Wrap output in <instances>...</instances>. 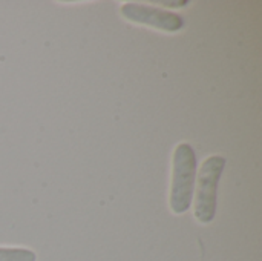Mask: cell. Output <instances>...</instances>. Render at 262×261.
<instances>
[{
	"mask_svg": "<svg viewBox=\"0 0 262 261\" xmlns=\"http://www.w3.org/2000/svg\"><path fill=\"white\" fill-rule=\"evenodd\" d=\"M196 182V155L189 143H181L173 152L170 208L175 214L189 211Z\"/></svg>",
	"mask_w": 262,
	"mask_h": 261,
	"instance_id": "obj_1",
	"label": "cell"
},
{
	"mask_svg": "<svg viewBox=\"0 0 262 261\" xmlns=\"http://www.w3.org/2000/svg\"><path fill=\"white\" fill-rule=\"evenodd\" d=\"M121 14L134 23L147 25L167 32H177L184 26L181 15L143 3H124L121 6Z\"/></svg>",
	"mask_w": 262,
	"mask_h": 261,
	"instance_id": "obj_3",
	"label": "cell"
},
{
	"mask_svg": "<svg viewBox=\"0 0 262 261\" xmlns=\"http://www.w3.org/2000/svg\"><path fill=\"white\" fill-rule=\"evenodd\" d=\"M224 168L226 158L221 155H212L204 160L198 174V188L193 192L195 217L203 225H209L216 215V189Z\"/></svg>",
	"mask_w": 262,
	"mask_h": 261,
	"instance_id": "obj_2",
	"label": "cell"
},
{
	"mask_svg": "<svg viewBox=\"0 0 262 261\" xmlns=\"http://www.w3.org/2000/svg\"><path fill=\"white\" fill-rule=\"evenodd\" d=\"M32 251L23 248H0V261H35Z\"/></svg>",
	"mask_w": 262,
	"mask_h": 261,
	"instance_id": "obj_4",
	"label": "cell"
}]
</instances>
